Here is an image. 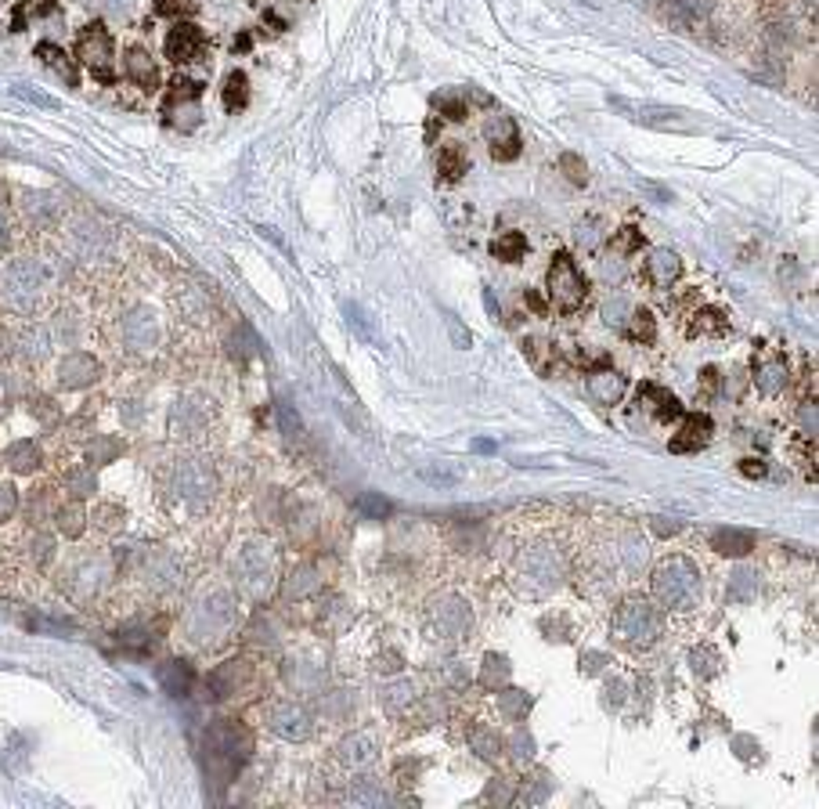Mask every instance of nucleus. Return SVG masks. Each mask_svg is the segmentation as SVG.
I'll list each match as a JSON object with an SVG mask.
<instances>
[{
    "instance_id": "nucleus-1",
    "label": "nucleus",
    "mask_w": 819,
    "mask_h": 809,
    "mask_svg": "<svg viewBox=\"0 0 819 809\" xmlns=\"http://www.w3.org/2000/svg\"><path fill=\"white\" fill-rule=\"evenodd\" d=\"M203 748H206V767H210L220 781H227V777H232V774L242 767V762H246V755L253 751V734H249L242 723L220 719V723H213V727L206 730Z\"/></svg>"
},
{
    "instance_id": "nucleus-2",
    "label": "nucleus",
    "mask_w": 819,
    "mask_h": 809,
    "mask_svg": "<svg viewBox=\"0 0 819 809\" xmlns=\"http://www.w3.org/2000/svg\"><path fill=\"white\" fill-rule=\"evenodd\" d=\"M650 586H654V597L661 607L668 611H678V607H693L697 597H700V571L693 560L686 557H668L654 567V578H650Z\"/></svg>"
},
{
    "instance_id": "nucleus-3",
    "label": "nucleus",
    "mask_w": 819,
    "mask_h": 809,
    "mask_svg": "<svg viewBox=\"0 0 819 809\" xmlns=\"http://www.w3.org/2000/svg\"><path fill=\"white\" fill-rule=\"evenodd\" d=\"M614 633L624 647L647 651L664 633V614L650 600H628V604H621V611L614 618Z\"/></svg>"
},
{
    "instance_id": "nucleus-4",
    "label": "nucleus",
    "mask_w": 819,
    "mask_h": 809,
    "mask_svg": "<svg viewBox=\"0 0 819 809\" xmlns=\"http://www.w3.org/2000/svg\"><path fill=\"white\" fill-rule=\"evenodd\" d=\"M545 282H549V300H553V307H556L560 314L581 311V304H585V297H588V282H585V275L578 272V264H574V257H570L567 250H560V253L553 257Z\"/></svg>"
},
{
    "instance_id": "nucleus-5",
    "label": "nucleus",
    "mask_w": 819,
    "mask_h": 809,
    "mask_svg": "<svg viewBox=\"0 0 819 809\" xmlns=\"http://www.w3.org/2000/svg\"><path fill=\"white\" fill-rule=\"evenodd\" d=\"M76 58L90 69V76L102 80V83H112L116 73H112V33L105 29V22H87L76 36Z\"/></svg>"
},
{
    "instance_id": "nucleus-6",
    "label": "nucleus",
    "mask_w": 819,
    "mask_h": 809,
    "mask_svg": "<svg viewBox=\"0 0 819 809\" xmlns=\"http://www.w3.org/2000/svg\"><path fill=\"white\" fill-rule=\"evenodd\" d=\"M232 621H235V600L227 593H213L203 604H195V611L188 618V636L195 643H213L232 628Z\"/></svg>"
},
{
    "instance_id": "nucleus-7",
    "label": "nucleus",
    "mask_w": 819,
    "mask_h": 809,
    "mask_svg": "<svg viewBox=\"0 0 819 809\" xmlns=\"http://www.w3.org/2000/svg\"><path fill=\"white\" fill-rule=\"evenodd\" d=\"M199 98H203V83H199V80H188V76H177V80L170 83L166 98H163V116H166V123L177 127V130H185V134L195 130L199 119H203Z\"/></svg>"
},
{
    "instance_id": "nucleus-8",
    "label": "nucleus",
    "mask_w": 819,
    "mask_h": 809,
    "mask_svg": "<svg viewBox=\"0 0 819 809\" xmlns=\"http://www.w3.org/2000/svg\"><path fill=\"white\" fill-rule=\"evenodd\" d=\"M517 567H520V582H524L527 589H534V593L556 589L560 578H563V564H560V557H556L549 546L524 550V557H520Z\"/></svg>"
},
{
    "instance_id": "nucleus-9",
    "label": "nucleus",
    "mask_w": 819,
    "mask_h": 809,
    "mask_svg": "<svg viewBox=\"0 0 819 809\" xmlns=\"http://www.w3.org/2000/svg\"><path fill=\"white\" fill-rule=\"evenodd\" d=\"M430 625L440 640H463L473 625V614H470V604L459 600V597H440L433 600L430 607Z\"/></svg>"
},
{
    "instance_id": "nucleus-10",
    "label": "nucleus",
    "mask_w": 819,
    "mask_h": 809,
    "mask_svg": "<svg viewBox=\"0 0 819 809\" xmlns=\"http://www.w3.org/2000/svg\"><path fill=\"white\" fill-rule=\"evenodd\" d=\"M239 578H242V586L249 593H267L271 586V578H275V553H271V546L264 543H253L239 553Z\"/></svg>"
},
{
    "instance_id": "nucleus-11",
    "label": "nucleus",
    "mask_w": 819,
    "mask_h": 809,
    "mask_svg": "<svg viewBox=\"0 0 819 809\" xmlns=\"http://www.w3.org/2000/svg\"><path fill=\"white\" fill-rule=\"evenodd\" d=\"M484 138H487L491 156H494L498 163H513V159L520 156V149H524L520 127H517L513 116H491V119L484 123Z\"/></svg>"
},
{
    "instance_id": "nucleus-12",
    "label": "nucleus",
    "mask_w": 819,
    "mask_h": 809,
    "mask_svg": "<svg viewBox=\"0 0 819 809\" xmlns=\"http://www.w3.org/2000/svg\"><path fill=\"white\" fill-rule=\"evenodd\" d=\"M614 105L617 109H624L635 123H643V127H657V130H693L697 123L686 116V112H678V109H664V105H647V102H639V105H631V102H621V98H614Z\"/></svg>"
},
{
    "instance_id": "nucleus-13",
    "label": "nucleus",
    "mask_w": 819,
    "mask_h": 809,
    "mask_svg": "<svg viewBox=\"0 0 819 809\" xmlns=\"http://www.w3.org/2000/svg\"><path fill=\"white\" fill-rule=\"evenodd\" d=\"M173 491H177V499H185V503H206L210 499V491H213V474L210 466L203 463H180L177 474H173Z\"/></svg>"
},
{
    "instance_id": "nucleus-14",
    "label": "nucleus",
    "mask_w": 819,
    "mask_h": 809,
    "mask_svg": "<svg viewBox=\"0 0 819 809\" xmlns=\"http://www.w3.org/2000/svg\"><path fill=\"white\" fill-rule=\"evenodd\" d=\"M267 723H271V730H275L279 737H286V741H307L310 737V715H307V708L303 705H293V701H282V705H275L267 712Z\"/></svg>"
},
{
    "instance_id": "nucleus-15",
    "label": "nucleus",
    "mask_w": 819,
    "mask_h": 809,
    "mask_svg": "<svg viewBox=\"0 0 819 809\" xmlns=\"http://www.w3.org/2000/svg\"><path fill=\"white\" fill-rule=\"evenodd\" d=\"M203 48H206V36H203V29L192 26V22H177V26L170 29V36H166V58H170L173 65L195 62V58L203 55Z\"/></svg>"
},
{
    "instance_id": "nucleus-16",
    "label": "nucleus",
    "mask_w": 819,
    "mask_h": 809,
    "mask_svg": "<svg viewBox=\"0 0 819 809\" xmlns=\"http://www.w3.org/2000/svg\"><path fill=\"white\" fill-rule=\"evenodd\" d=\"M98 362L90 354H83V351H76V354H65L62 358V366H58V383L65 387V390H80V387H87V383H95L98 380Z\"/></svg>"
},
{
    "instance_id": "nucleus-17",
    "label": "nucleus",
    "mask_w": 819,
    "mask_h": 809,
    "mask_svg": "<svg viewBox=\"0 0 819 809\" xmlns=\"http://www.w3.org/2000/svg\"><path fill=\"white\" fill-rule=\"evenodd\" d=\"M711 420L704 416V412H693V416H686L682 420V427H678V434L671 437V452H697V448H704L708 441H711Z\"/></svg>"
},
{
    "instance_id": "nucleus-18",
    "label": "nucleus",
    "mask_w": 819,
    "mask_h": 809,
    "mask_svg": "<svg viewBox=\"0 0 819 809\" xmlns=\"http://www.w3.org/2000/svg\"><path fill=\"white\" fill-rule=\"evenodd\" d=\"M678 275H682L678 253H671V250H654V253L647 257V279H650L657 289H668L671 282H678Z\"/></svg>"
},
{
    "instance_id": "nucleus-19",
    "label": "nucleus",
    "mask_w": 819,
    "mask_h": 809,
    "mask_svg": "<svg viewBox=\"0 0 819 809\" xmlns=\"http://www.w3.org/2000/svg\"><path fill=\"white\" fill-rule=\"evenodd\" d=\"M192 683H195V672H192V665L188 661H163L159 665V687L170 694V697H185L188 690H192Z\"/></svg>"
},
{
    "instance_id": "nucleus-20",
    "label": "nucleus",
    "mask_w": 819,
    "mask_h": 809,
    "mask_svg": "<svg viewBox=\"0 0 819 809\" xmlns=\"http://www.w3.org/2000/svg\"><path fill=\"white\" fill-rule=\"evenodd\" d=\"M126 76L134 80L142 87V91H156L159 87V73H156V62H152V55L145 51V48H126Z\"/></svg>"
},
{
    "instance_id": "nucleus-21",
    "label": "nucleus",
    "mask_w": 819,
    "mask_h": 809,
    "mask_svg": "<svg viewBox=\"0 0 819 809\" xmlns=\"http://www.w3.org/2000/svg\"><path fill=\"white\" fill-rule=\"evenodd\" d=\"M711 550L722 557H744L754 550V535L744 528H718L711 531Z\"/></svg>"
},
{
    "instance_id": "nucleus-22",
    "label": "nucleus",
    "mask_w": 819,
    "mask_h": 809,
    "mask_svg": "<svg viewBox=\"0 0 819 809\" xmlns=\"http://www.w3.org/2000/svg\"><path fill=\"white\" fill-rule=\"evenodd\" d=\"M624 390H628V383L614 369H600V373L588 376V394H593L600 404H617L624 397Z\"/></svg>"
},
{
    "instance_id": "nucleus-23",
    "label": "nucleus",
    "mask_w": 819,
    "mask_h": 809,
    "mask_svg": "<svg viewBox=\"0 0 819 809\" xmlns=\"http://www.w3.org/2000/svg\"><path fill=\"white\" fill-rule=\"evenodd\" d=\"M639 397L647 401V409L657 416V420H678L682 416V404H678V397L675 394H668L664 387H654V383H643L639 387Z\"/></svg>"
},
{
    "instance_id": "nucleus-24",
    "label": "nucleus",
    "mask_w": 819,
    "mask_h": 809,
    "mask_svg": "<svg viewBox=\"0 0 819 809\" xmlns=\"http://www.w3.org/2000/svg\"><path fill=\"white\" fill-rule=\"evenodd\" d=\"M36 58L43 62V65H48L51 73H58L69 87H76L80 83V76H76V65H73V58L58 48V43H51V40H43V43H36Z\"/></svg>"
},
{
    "instance_id": "nucleus-25",
    "label": "nucleus",
    "mask_w": 819,
    "mask_h": 809,
    "mask_svg": "<svg viewBox=\"0 0 819 809\" xmlns=\"http://www.w3.org/2000/svg\"><path fill=\"white\" fill-rule=\"evenodd\" d=\"M336 755H340L343 767H365V762H372V755H376V737L372 734H350L336 748Z\"/></svg>"
},
{
    "instance_id": "nucleus-26",
    "label": "nucleus",
    "mask_w": 819,
    "mask_h": 809,
    "mask_svg": "<svg viewBox=\"0 0 819 809\" xmlns=\"http://www.w3.org/2000/svg\"><path fill=\"white\" fill-rule=\"evenodd\" d=\"M754 383H758V390H762L765 397L780 394V390L787 387V366H784V358H765V362H758Z\"/></svg>"
},
{
    "instance_id": "nucleus-27",
    "label": "nucleus",
    "mask_w": 819,
    "mask_h": 809,
    "mask_svg": "<svg viewBox=\"0 0 819 809\" xmlns=\"http://www.w3.org/2000/svg\"><path fill=\"white\" fill-rule=\"evenodd\" d=\"M123 329H126V343L138 347V351H145V347L156 343V322H152L149 311H134Z\"/></svg>"
},
{
    "instance_id": "nucleus-28",
    "label": "nucleus",
    "mask_w": 819,
    "mask_h": 809,
    "mask_svg": "<svg viewBox=\"0 0 819 809\" xmlns=\"http://www.w3.org/2000/svg\"><path fill=\"white\" fill-rule=\"evenodd\" d=\"M690 333L693 336H722V333H730V319H725L718 307H700V311H693Z\"/></svg>"
},
{
    "instance_id": "nucleus-29",
    "label": "nucleus",
    "mask_w": 819,
    "mask_h": 809,
    "mask_svg": "<svg viewBox=\"0 0 819 809\" xmlns=\"http://www.w3.org/2000/svg\"><path fill=\"white\" fill-rule=\"evenodd\" d=\"M249 676V665L246 661H224L213 676H210V683L217 687V697H224V694H235V687L242 683Z\"/></svg>"
},
{
    "instance_id": "nucleus-30",
    "label": "nucleus",
    "mask_w": 819,
    "mask_h": 809,
    "mask_svg": "<svg viewBox=\"0 0 819 809\" xmlns=\"http://www.w3.org/2000/svg\"><path fill=\"white\" fill-rule=\"evenodd\" d=\"M8 466L15 470V474H33V470H40V463H43V456H40V448L33 444V441H15L11 448H8Z\"/></svg>"
},
{
    "instance_id": "nucleus-31",
    "label": "nucleus",
    "mask_w": 819,
    "mask_h": 809,
    "mask_svg": "<svg viewBox=\"0 0 819 809\" xmlns=\"http://www.w3.org/2000/svg\"><path fill=\"white\" fill-rule=\"evenodd\" d=\"M246 102H249V80L242 69H232L224 80V109L239 112V109H246Z\"/></svg>"
},
{
    "instance_id": "nucleus-32",
    "label": "nucleus",
    "mask_w": 819,
    "mask_h": 809,
    "mask_svg": "<svg viewBox=\"0 0 819 809\" xmlns=\"http://www.w3.org/2000/svg\"><path fill=\"white\" fill-rule=\"evenodd\" d=\"M314 593H322V578H318L314 567H300L289 574L286 582V597L289 600H303V597H314Z\"/></svg>"
},
{
    "instance_id": "nucleus-33",
    "label": "nucleus",
    "mask_w": 819,
    "mask_h": 809,
    "mask_svg": "<svg viewBox=\"0 0 819 809\" xmlns=\"http://www.w3.org/2000/svg\"><path fill=\"white\" fill-rule=\"evenodd\" d=\"M437 166H440V177L444 181H459V177L466 173V149L463 145H444L440 156H437Z\"/></svg>"
},
{
    "instance_id": "nucleus-34",
    "label": "nucleus",
    "mask_w": 819,
    "mask_h": 809,
    "mask_svg": "<svg viewBox=\"0 0 819 809\" xmlns=\"http://www.w3.org/2000/svg\"><path fill=\"white\" fill-rule=\"evenodd\" d=\"M491 253H494L498 260H506V264L524 260V253H527V239H524V232H506V235H498V239L491 243Z\"/></svg>"
},
{
    "instance_id": "nucleus-35",
    "label": "nucleus",
    "mask_w": 819,
    "mask_h": 809,
    "mask_svg": "<svg viewBox=\"0 0 819 809\" xmlns=\"http://www.w3.org/2000/svg\"><path fill=\"white\" fill-rule=\"evenodd\" d=\"M433 109H437L440 116L455 119V123H463V119L470 116V105H466V95H463V91H444V95H437V98H433Z\"/></svg>"
},
{
    "instance_id": "nucleus-36",
    "label": "nucleus",
    "mask_w": 819,
    "mask_h": 809,
    "mask_svg": "<svg viewBox=\"0 0 819 809\" xmlns=\"http://www.w3.org/2000/svg\"><path fill=\"white\" fill-rule=\"evenodd\" d=\"M58 531L65 535V538H80L83 535V528H87V510L80 506V503H69V506H62L58 510Z\"/></svg>"
},
{
    "instance_id": "nucleus-37",
    "label": "nucleus",
    "mask_w": 819,
    "mask_h": 809,
    "mask_svg": "<svg viewBox=\"0 0 819 809\" xmlns=\"http://www.w3.org/2000/svg\"><path fill=\"white\" fill-rule=\"evenodd\" d=\"M628 336L631 340H639V343H654V336H657V326H654V314L650 311H628Z\"/></svg>"
},
{
    "instance_id": "nucleus-38",
    "label": "nucleus",
    "mask_w": 819,
    "mask_h": 809,
    "mask_svg": "<svg viewBox=\"0 0 819 809\" xmlns=\"http://www.w3.org/2000/svg\"><path fill=\"white\" fill-rule=\"evenodd\" d=\"M470 744H473V751L480 759H498V751H502V741H498V734L487 730V727H473L470 730Z\"/></svg>"
},
{
    "instance_id": "nucleus-39",
    "label": "nucleus",
    "mask_w": 819,
    "mask_h": 809,
    "mask_svg": "<svg viewBox=\"0 0 819 809\" xmlns=\"http://www.w3.org/2000/svg\"><path fill=\"white\" fill-rule=\"evenodd\" d=\"M119 452H123V441H116V437H95V441H90V448H87V459L95 463V466H102V463H112Z\"/></svg>"
},
{
    "instance_id": "nucleus-40",
    "label": "nucleus",
    "mask_w": 819,
    "mask_h": 809,
    "mask_svg": "<svg viewBox=\"0 0 819 809\" xmlns=\"http://www.w3.org/2000/svg\"><path fill=\"white\" fill-rule=\"evenodd\" d=\"M754 589H758V574L754 571H747V567H737L733 571V578H730V600H751L754 597Z\"/></svg>"
},
{
    "instance_id": "nucleus-41",
    "label": "nucleus",
    "mask_w": 819,
    "mask_h": 809,
    "mask_svg": "<svg viewBox=\"0 0 819 809\" xmlns=\"http://www.w3.org/2000/svg\"><path fill=\"white\" fill-rule=\"evenodd\" d=\"M357 513H365V517H372V520H379V517H390L394 513V503L390 499H383L379 491H365V496H357Z\"/></svg>"
},
{
    "instance_id": "nucleus-42",
    "label": "nucleus",
    "mask_w": 819,
    "mask_h": 809,
    "mask_svg": "<svg viewBox=\"0 0 819 809\" xmlns=\"http://www.w3.org/2000/svg\"><path fill=\"white\" fill-rule=\"evenodd\" d=\"M498 708H502L506 719H524V712L531 708V697L520 690H502L498 694Z\"/></svg>"
},
{
    "instance_id": "nucleus-43",
    "label": "nucleus",
    "mask_w": 819,
    "mask_h": 809,
    "mask_svg": "<svg viewBox=\"0 0 819 809\" xmlns=\"http://www.w3.org/2000/svg\"><path fill=\"white\" fill-rule=\"evenodd\" d=\"M509 680V661L502 654H491L484 661V687H502Z\"/></svg>"
},
{
    "instance_id": "nucleus-44",
    "label": "nucleus",
    "mask_w": 819,
    "mask_h": 809,
    "mask_svg": "<svg viewBox=\"0 0 819 809\" xmlns=\"http://www.w3.org/2000/svg\"><path fill=\"white\" fill-rule=\"evenodd\" d=\"M639 246H643V232H639V228H621V232L610 239V250H614V253H624V257L635 253Z\"/></svg>"
},
{
    "instance_id": "nucleus-45",
    "label": "nucleus",
    "mask_w": 819,
    "mask_h": 809,
    "mask_svg": "<svg viewBox=\"0 0 819 809\" xmlns=\"http://www.w3.org/2000/svg\"><path fill=\"white\" fill-rule=\"evenodd\" d=\"M560 170L567 173L570 185H585V181H588V170H585V163H581L574 152H563V156H560Z\"/></svg>"
},
{
    "instance_id": "nucleus-46",
    "label": "nucleus",
    "mask_w": 819,
    "mask_h": 809,
    "mask_svg": "<svg viewBox=\"0 0 819 809\" xmlns=\"http://www.w3.org/2000/svg\"><path fill=\"white\" fill-rule=\"evenodd\" d=\"M693 672H700L704 680L718 676V654H715L711 647H700V651H693Z\"/></svg>"
},
{
    "instance_id": "nucleus-47",
    "label": "nucleus",
    "mask_w": 819,
    "mask_h": 809,
    "mask_svg": "<svg viewBox=\"0 0 819 809\" xmlns=\"http://www.w3.org/2000/svg\"><path fill=\"white\" fill-rule=\"evenodd\" d=\"M347 322L357 329V336L365 340V343H376V333L369 329V319H365V311H361L357 304H347Z\"/></svg>"
},
{
    "instance_id": "nucleus-48",
    "label": "nucleus",
    "mask_w": 819,
    "mask_h": 809,
    "mask_svg": "<svg viewBox=\"0 0 819 809\" xmlns=\"http://www.w3.org/2000/svg\"><path fill=\"white\" fill-rule=\"evenodd\" d=\"M156 12L166 15V19L192 15V12H195V0H156Z\"/></svg>"
},
{
    "instance_id": "nucleus-49",
    "label": "nucleus",
    "mask_w": 819,
    "mask_h": 809,
    "mask_svg": "<svg viewBox=\"0 0 819 809\" xmlns=\"http://www.w3.org/2000/svg\"><path fill=\"white\" fill-rule=\"evenodd\" d=\"M69 488H73L76 499H83V496H90V491H95V477H90V470H73V474H69Z\"/></svg>"
},
{
    "instance_id": "nucleus-50",
    "label": "nucleus",
    "mask_w": 819,
    "mask_h": 809,
    "mask_svg": "<svg viewBox=\"0 0 819 809\" xmlns=\"http://www.w3.org/2000/svg\"><path fill=\"white\" fill-rule=\"evenodd\" d=\"M19 510V491L11 484H0V520H11Z\"/></svg>"
},
{
    "instance_id": "nucleus-51",
    "label": "nucleus",
    "mask_w": 819,
    "mask_h": 809,
    "mask_svg": "<svg viewBox=\"0 0 819 809\" xmlns=\"http://www.w3.org/2000/svg\"><path fill=\"white\" fill-rule=\"evenodd\" d=\"M11 91L19 95V98H26V102H33V105H40V109H58V102L55 98H48V95H40V91H29V87H11Z\"/></svg>"
},
{
    "instance_id": "nucleus-52",
    "label": "nucleus",
    "mask_w": 819,
    "mask_h": 809,
    "mask_svg": "<svg viewBox=\"0 0 819 809\" xmlns=\"http://www.w3.org/2000/svg\"><path fill=\"white\" fill-rule=\"evenodd\" d=\"M444 326H448V333H451V340H455V347H470V329H463L459 326V319H455V314H444Z\"/></svg>"
},
{
    "instance_id": "nucleus-53",
    "label": "nucleus",
    "mask_w": 819,
    "mask_h": 809,
    "mask_svg": "<svg viewBox=\"0 0 819 809\" xmlns=\"http://www.w3.org/2000/svg\"><path fill=\"white\" fill-rule=\"evenodd\" d=\"M279 416H282V430H286L289 437H300V434H303V430H300V420H296V412H289V404H286V401L279 404Z\"/></svg>"
},
{
    "instance_id": "nucleus-54",
    "label": "nucleus",
    "mask_w": 819,
    "mask_h": 809,
    "mask_svg": "<svg viewBox=\"0 0 819 809\" xmlns=\"http://www.w3.org/2000/svg\"><path fill=\"white\" fill-rule=\"evenodd\" d=\"M801 427H805V434L815 441V401H805V409H801Z\"/></svg>"
},
{
    "instance_id": "nucleus-55",
    "label": "nucleus",
    "mask_w": 819,
    "mask_h": 809,
    "mask_svg": "<svg viewBox=\"0 0 819 809\" xmlns=\"http://www.w3.org/2000/svg\"><path fill=\"white\" fill-rule=\"evenodd\" d=\"M513 748H517V751H513V755H517V762H527L534 744H531V737H527V734H517V737H513Z\"/></svg>"
},
{
    "instance_id": "nucleus-56",
    "label": "nucleus",
    "mask_w": 819,
    "mask_h": 809,
    "mask_svg": "<svg viewBox=\"0 0 819 809\" xmlns=\"http://www.w3.org/2000/svg\"><path fill=\"white\" fill-rule=\"evenodd\" d=\"M740 474H744V477H765V463H762V459H744V463H740Z\"/></svg>"
},
{
    "instance_id": "nucleus-57",
    "label": "nucleus",
    "mask_w": 819,
    "mask_h": 809,
    "mask_svg": "<svg viewBox=\"0 0 819 809\" xmlns=\"http://www.w3.org/2000/svg\"><path fill=\"white\" fill-rule=\"evenodd\" d=\"M654 531H657V535H675V531H678V524H671V520L664 524V517H654Z\"/></svg>"
},
{
    "instance_id": "nucleus-58",
    "label": "nucleus",
    "mask_w": 819,
    "mask_h": 809,
    "mask_svg": "<svg viewBox=\"0 0 819 809\" xmlns=\"http://www.w3.org/2000/svg\"><path fill=\"white\" fill-rule=\"evenodd\" d=\"M487 798H498V802H509L513 795H509V791H502V784H491V788H487Z\"/></svg>"
},
{
    "instance_id": "nucleus-59",
    "label": "nucleus",
    "mask_w": 819,
    "mask_h": 809,
    "mask_svg": "<svg viewBox=\"0 0 819 809\" xmlns=\"http://www.w3.org/2000/svg\"><path fill=\"white\" fill-rule=\"evenodd\" d=\"M8 246V224H4V217H0V250Z\"/></svg>"
},
{
    "instance_id": "nucleus-60",
    "label": "nucleus",
    "mask_w": 819,
    "mask_h": 809,
    "mask_svg": "<svg viewBox=\"0 0 819 809\" xmlns=\"http://www.w3.org/2000/svg\"><path fill=\"white\" fill-rule=\"evenodd\" d=\"M808 4H812V8H815V0H808Z\"/></svg>"
}]
</instances>
